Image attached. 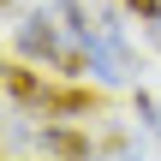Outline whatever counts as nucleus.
<instances>
[{"label":"nucleus","mask_w":161,"mask_h":161,"mask_svg":"<svg viewBox=\"0 0 161 161\" xmlns=\"http://www.w3.org/2000/svg\"><path fill=\"white\" fill-rule=\"evenodd\" d=\"M66 48H72V36H66V24H60L54 6H48V12L36 6L30 18L12 24V54H24V60H36V66H54V72H60Z\"/></svg>","instance_id":"1"},{"label":"nucleus","mask_w":161,"mask_h":161,"mask_svg":"<svg viewBox=\"0 0 161 161\" xmlns=\"http://www.w3.org/2000/svg\"><path fill=\"white\" fill-rule=\"evenodd\" d=\"M6 137H12V143H30L36 155H66V161H84V155H96V149H102L90 131H78V125H60V119H42V131L6 125Z\"/></svg>","instance_id":"2"},{"label":"nucleus","mask_w":161,"mask_h":161,"mask_svg":"<svg viewBox=\"0 0 161 161\" xmlns=\"http://www.w3.org/2000/svg\"><path fill=\"white\" fill-rule=\"evenodd\" d=\"M108 108V96L102 90H90V84H48V96H42V119H84V114H102Z\"/></svg>","instance_id":"3"},{"label":"nucleus","mask_w":161,"mask_h":161,"mask_svg":"<svg viewBox=\"0 0 161 161\" xmlns=\"http://www.w3.org/2000/svg\"><path fill=\"white\" fill-rule=\"evenodd\" d=\"M131 114L143 119V131H149V137L161 143V102L149 96V90H137V96H131Z\"/></svg>","instance_id":"4"},{"label":"nucleus","mask_w":161,"mask_h":161,"mask_svg":"<svg viewBox=\"0 0 161 161\" xmlns=\"http://www.w3.org/2000/svg\"><path fill=\"white\" fill-rule=\"evenodd\" d=\"M131 149H137L131 131H108V137H102V155H131Z\"/></svg>","instance_id":"5"},{"label":"nucleus","mask_w":161,"mask_h":161,"mask_svg":"<svg viewBox=\"0 0 161 161\" xmlns=\"http://www.w3.org/2000/svg\"><path fill=\"white\" fill-rule=\"evenodd\" d=\"M125 12H137V24H155L161 18V0H119Z\"/></svg>","instance_id":"6"},{"label":"nucleus","mask_w":161,"mask_h":161,"mask_svg":"<svg viewBox=\"0 0 161 161\" xmlns=\"http://www.w3.org/2000/svg\"><path fill=\"white\" fill-rule=\"evenodd\" d=\"M18 6H24V0H0V12H6V24H18Z\"/></svg>","instance_id":"7"}]
</instances>
